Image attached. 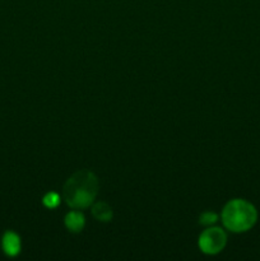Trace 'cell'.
I'll return each mask as SVG.
<instances>
[{"instance_id":"cell-5","label":"cell","mask_w":260,"mask_h":261,"mask_svg":"<svg viewBox=\"0 0 260 261\" xmlns=\"http://www.w3.org/2000/svg\"><path fill=\"white\" fill-rule=\"evenodd\" d=\"M64 223H65V227L69 231L76 233V232H81L83 229L86 221H84L83 214L76 211H73L66 214L65 219H64Z\"/></svg>"},{"instance_id":"cell-1","label":"cell","mask_w":260,"mask_h":261,"mask_svg":"<svg viewBox=\"0 0 260 261\" xmlns=\"http://www.w3.org/2000/svg\"><path fill=\"white\" fill-rule=\"evenodd\" d=\"M98 193V180L88 170H82L68 178L63 189L66 204L73 209H84L91 205Z\"/></svg>"},{"instance_id":"cell-2","label":"cell","mask_w":260,"mask_h":261,"mask_svg":"<svg viewBox=\"0 0 260 261\" xmlns=\"http://www.w3.org/2000/svg\"><path fill=\"white\" fill-rule=\"evenodd\" d=\"M257 219L255 206L244 199H233L224 205L222 211V222L224 227L235 233L249 231Z\"/></svg>"},{"instance_id":"cell-7","label":"cell","mask_w":260,"mask_h":261,"mask_svg":"<svg viewBox=\"0 0 260 261\" xmlns=\"http://www.w3.org/2000/svg\"><path fill=\"white\" fill-rule=\"evenodd\" d=\"M60 195L55 191H51V193H47L45 196H43L42 201H43V205L48 209H55L56 206L60 205Z\"/></svg>"},{"instance_id":"cell-8","label":"cell","mask_w":260,"mask_h":261,"mask_svg":"<svg viewBox=\"0 0 260 261\" xmlns=\"http://www.w3.org/2000/svg\"><path fill=\"white\" fill-rule=\"evenodd\" d=\"M217 219H218V217H217L216 213H213V212H205V213H203L200 216V224L212 226V224L216 223Z\"/></svg>"},{"instance_id":"cell-4","label":"cell","mask_w":260,"mask_h":261,"mask_svg":"<svg viewBox=\"0 0 260 261\" xmlns=\"http://www.w3.org/2000/svg\"><path fill=\"white\" fill-rule=\"evenodd\" d=\"M3 250L9 256H15L20 251V239L14 232H7L2 241Z\"/></svg>"},{"instance_id":"cell-3","label":"cell","mask_w":260,"mask_h":261,"mask_svg":"<svg viewBox=\"0 0 260 261\" xmlns=\"http://www.w3.org/2000/svg\"><path fill=\"white\" fill-rule=\"evenodd\" d=\"M227 244L226 232L219 227H211L199 236V249L208 255L218 254Z\"/></svg>"},{"instance_id":"cell-6","label":"cell","mask_w":260,"mask_h":261,"mask_svg":"<svg viewBox=\"0 0 260 261\" xmlns=\"http://www.w3.org/2000/svg\"><path fill=\"white\" fill-rule=\"evenodd\" d=\"M92 214H93V217L97 221L101 222H110L112 218L111 208L106 203H103V201L94 204L93 208H92Z\"/></svg>"}]
</instances>
